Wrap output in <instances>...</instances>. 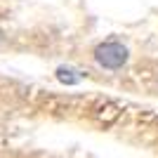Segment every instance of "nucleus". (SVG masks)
Here are the masks:
<instances>
[{
  "mask_svg": "<svg viewBox=\"0 0 158 158\" xmlns=\"http://www.w3.org/2000/svg\"><path fill=\"white\" fill-rule=\"evenodd\" d=\"M94 59H97L99 66H104L109 71L123 69L127 61V47L123 43H118V40H104L94 50Z\"/></svg>",
  "mask_w": 158,
  "mask_h": 158,
  "instance_id": "obj_1",
  "label": "nucleus"
},
{
  "mask_svg": "<svg viewBox=\"0 0 158 158\" xmlns=\"http://www.w3.org/2000/svg\"><path fill=\"white\" fill-rule=\"evenodd\" d=\"M0 40H2V31H0Z\"/></svg>",
  "mask_w": 158,
  "mask_h": 158,
  "instance_id": "obj_3",
  "label": "nucleus"
},
{
  "mask_svg": "<svg viewBox=\"0 0 158 158\" xmlns=\"http://www.w3.org/2000/svg\"><path fill=\"white\" fill-rule=\"evenodd\" d=\"M57 80L64 83V85H78L80 80H83V73L71 69V66H59L57 69Z\"/></svg>",
  "mask_w": 158,
  "mask_h": 158,
  "instance_id": "obj_2",
  "label": "nucleus"
}]
</instances>
